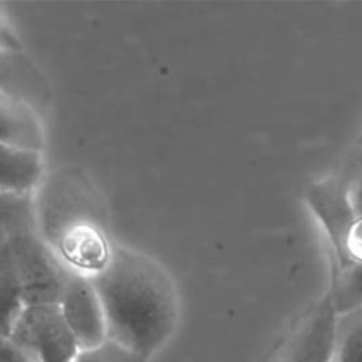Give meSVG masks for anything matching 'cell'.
Instances as JSON below:
<instances>
[{"mask_svg":"<svg viewBox=\"0 0 362 362\" xmlns=\"http://www.w3.org/2000/svg\"><path fill=\"white\" fill-rule=\"evenodd\" d=\"M90 277L109 341L148 359L171 338L180 314L178 291L157 259L113 243L107 263Z\"/></svg>","mask_w":362,"mask_h":362,"instance_id":"obj_1","label":"cell"},{"mask_svg":"<svg viewBox=\"0 0 362 362\" xmlns=\"http://www.w3.org/2000/svg\"><path fill=\"white\" fill-rule=\"evenodd\" d=\"M25 305L58 304L71 269L38 230H28L8 242Z\"/></svg>","mask_w":362,"mask_h":362,"instance_id":"obj_2","label":"cell"},{"mask_svg":"<svg viewBox=\"0 0 362 362\" xmlns=\"http://www.w3.org/2000/svg\"><path fill=\"white\" fill-rule=\"evenodd\" d=\"M10 339L33 362H74L81 352L58 304L25 305Z\"/></svg>","mask_w":362,"mask_h":362,"instance_id":"obj_3","label":"cell"},{"mask_svg":"<svg viewBox=\"0 0 362 362\" xmlns=\"http://www.w3.org/2000/svg\"><path fill=\"white\" fill-rule=\"evenodd\" d=\"M335 320L327 293L297 321L270 362H331Z\"/></svg>","mask_w":362,"mask_h":362,"instance_id":"obj_4","label":"cell"},{"mask_svg":"<svg viewBox=\"0 0 362 362\" xmlns=\"http://www.w3.org/2000/svg\"><path fill=\"white\" fill-rule=\"evenodd\" d=\"M58 305L81 351L107 341L105 311L90 276L72 270Z\"/></svg>","mask_w":362,"mask_h":362,"instance_id":"obj_5","label":"cell"},{"mask_svg":"<svg viewBox=\"0 0 362 362\" xmlns=\"http://www.w3.org/2000/svg\"><path fill=\"white\" fill-rule=\"evenodd\" d=\"M304 201L317 219L331 249L332 266L342 262L346 233L355 221L342 177H328L314 181L304 191Z\"/></svg>","mask_w":362,"mask_h":362,"instance_id":"obj_6","label":"cell"},{"mask_svg":"<svg viewBox=\"0 0 362 362\" xmlns=\"http://www.w3.org/2000/svg\"><path fill=\"white\" fill-rule=\"evenodd\" d=\"M45 134L34 106L21 95L0 88V146L42 151Z\"/></svg>","mask_w":362,"mask_h":362,"instance_id":"obj_7","label":"cell"},{"mask_svg":"<svg viewBox=\"0 0 362 362\" xmlns=\"http://www.w3.org/2000/svg\"><path fill=\"white\" fill-rule=\"evenodd\" d=\"M42 151L0 146V192L34 194L42 181Z\"/></svg>","mask_w":362,"mask_h":362,"instance_id":"obj_8","label":"cell"},{"mask_svg":"<svg viewBox=\"0 0 362 362\" xmlns=\"http://www.w3.org/2000/svg\"><path fill=\"white\" fill-rule=\"evenodd\" d=\"M21 286L16 273L8 242L0 247V335L10 337L11 329L24 310Z\"/></svg>","mask_w":362,"mask_h":362,"instance_id":"obj_9","label":"cell"},{"mask_svg":"<svg viewBox=\"0 0 362 362\" xmlns=\"http://www.w3.org/2000/svg\"><path fill=\"white\" fill-rule=\"evenodd\" d=\"M28 230H37L34 194L0 192V247Z\"/></svg>","mask_w":362,"mask_h":362,"instance_id":"obj_10","label":"cell"},{"mask_svg":"<svg viewBox=\"0 0 362 362\" xmlns=\"http://www.w3.org/2000/svg\"><path fill=\"white\" fill-rule=\"evenodd\" d=\"M331 362H362V307L337 314Z\"/></svg>","mask_w":362,"mask_h":362,"instance_id":"obj_11","label":"cell"},{"mask_svg":"<svg viewBox=\"0 0 362 362\" xmlns=\"http://www.w3.org/2000/svg\"><path fill=\"white\" fill-rule=\"evenodd\" d=\"M328 294L337 314L362 307V264H348L332 270Z\"/></svg>","mask_w":362,"mask_h":362,"instance_id":"obj_12","label":"cell"},{"mask_svg":"<svg viewBox=\"0 0 362 362\" xmlns=\"http://www.w3.org/2000/svg\"><path fill=\"white\" fill-rule=\"evenodd\" d=\"M74 362H147V359L107 339L96 348L81 351Z\"/></svg>","mask_w":362,"mask_h":362,"instance_id":"obj_13","label":"cell"},{"mask_svg":"<svg viewBox=\"0 0 362 362\" xmlns=\"http://www.w3.org/2000/svg\"><path fill=\"white\" fill-rule=\"evenodd\" d=\"M348 264H362V216L355 218L352 222L345 238L342 262L332 266V270L342 269Z\"/></svg>","mask_w":362,"mask_h":362,"instance_id":"obj_14","label":"cell"},{"mask_svg":"<svg viewBox=\"0 0 362 362\" xmlns=\"http://www.w3.org/2000/svg\"><path fill=\"white\" fill-rule=\"evenodd\" d=\"M21 51V40L7 13L0 7V57L18 55Z\"/></svg>","mask_w":362,"mask_h":362,"instance_id":"obj_15","label":"cell"},{"mask_svg":"<svg viewBox=\"0 0 362 362\" xmlns=\"http://www.w3.org/2000/svg\"><path fill=\"white\" fill-rule=\"evenodd\" d=\"M346 185V194L355 216H362V161L355 165V170L341 175Z\"/></svg>","mask_w":362,"mask_h":362,"instance_id":"obj_16","label":"cell"},{"mask_svg":"<svg viewBox=\"0 0 362 362\" xmlns=\"http://www.w3.org/2000/svg\"><path fill=\"white\" fill-rule=\"evenodd\" d=\"M0 362H33L11 339L0 335Z\"/></svg>","mask_w":362,"mask_h":362,"instance_id":"obj_17","label":"cell"},{"mask_svg":"<svg viewBox=\"0 0 362 362\" xmlns=\"http://www.w3.org/2000/svg\"><path fill=\"white\" fill-rule=\"evenodd\" d=\"M17 55H11V57H0V88L10 90L7 88V85L4 83V79H7L11 75V68H14V64H11V61L16 58ZM11 92V90H10Z\"/></svg>","mask_w":362,"mask_h":362,"instance_id":"obj_18","label":"cell"},{"mask_svg":"<svg viewBox=\"0 0 362 362\" xmlns=\"http://www.w3.org/2000/svg\"><path fill=\"white\" fill-rule=\"evenodd\" d=\"M358 143H359V147L362 148V127H361V133H359V137H358Z\"/></svg>","mask_w":362,"mask_h":362,"instance_id":"obj_19","label":"cell"}]
</instances>
